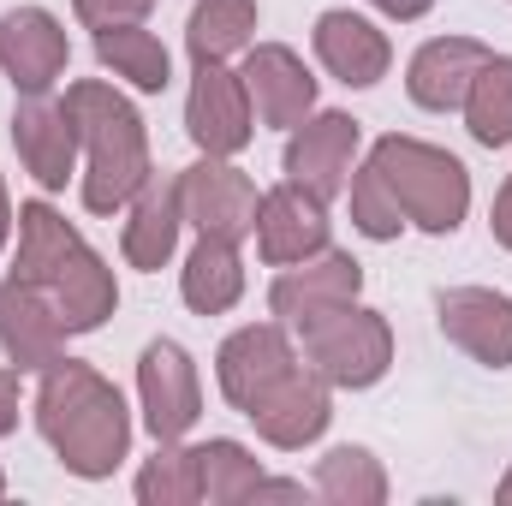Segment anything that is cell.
I'll return each mask as SVG.
<instances>
[{
  "instance_id": "obj_35",
  "label": "cell",
  "mask_w": 512,
  "mask_h": 506,
  "mask_svg": "<svg viewBox=\"0 0 512 506\" xmlns=\"http://www.w3.org/2000/svg\"><path fill=\"white\" fill-rule=\"evenodd\" d=\"M6 239H12V203H6V185H0V251H6Z\"/></svg>"
},
{
  "instance_id": "obj_31",
  "label": "cell",
  "mask_w": 512,
  "mask_h": 506,
  "mask_svg": "<svg viewBox=\"0 0 512 506\" xmlns=\"http://www.w3.org/2000/svg\"><path fill=\"white\" fill-rule=\"evenodd\" d=\"M18 376H24V370H0V435H12V429H18V399H24Z\"/></svg>"
},
{
  "instance_id": "obj_4",
  "label": "cell",
  "mask_w": 512,
  "mask_h": 506,
  "mask_svg": "<svg viewBox=\"0 0 512 506\" xmlns=\"http://www.w3.org/2000/svg\"><path fill=\"white\" fill-rule=\"evenodd\" d=\"M370 167L382 173L387 197L399 203L405 227L435 233V239L459 233V221L471 209V173H465L459 155H447V149H435L423 137L387 131V137H376V149H370Z\"/></svg>"
},
{
  "instance_id": "obj_10",
  "label": "cell",
  "mask_w": 512,
  "mask_h": 506,
  "mask_svg": "<svg viewBox=\"0 0 512 506\" xmlns=\"http://www.w3.org/2000/svg\"><path fill=\"white\" fill-rule=\"evenodd\" d=\"M358 143H364V126L352 114H310L304 126H292L286 137V179L304 185L310 197L334 203L352 179V161H358Z\"/></svg>"
},
{
  "instance_id": "obj_5",
  "label": "cell",
  "mask_w": 512,
  "mask_h": 506,
  "mask_svg": "<svg viewBox=\"0 0 512 506\" xmlns=\"http://www.w3.org/2000/svg\"><path fill=\"white\" fill-rule=\"evenodd\" d=\"M292 334H298L304 364L328 387H352L358 393V387H376L393 370V328H387L382 310H364L358 298L292 322Z\"/></svg>"
},
{
  "instance_id": "obj_37",
  "label": "cell",
  "mask_w": 512,
  "mask_h": 506,
  "mask_svg": "<svg viewBox=\"0 0 512 506\" xmlns=\"http://www.w3.org/2000/svg\"><path fill=\"white\" fill-rule=\"evenodd\" d=\"M0 501H6V477H0Z\"/></svg>"
},
{
  "instance_id": "obj_12",
  "label": "cell",
  "mask_w": 512,
  "mask_h": 506,
  "mask_svg": "<svg viewBox=\"0 0 512 506\" xmlns=\"http://www.w3.org/2000/svg\"><path fill=\"white\" fill-rule=\"evenodd\" d=\"M441 334L483 370H512V298L495 286H447L435 298Z\"/></svg>"
},
{
  "instance_id": "obj_27",
  "label": "cell",
  "mask_w": 512,
  "mask_h": 506,
  "mask_svg": "<svg viewBox=\"0 0 512 506\" xmlns=\"http://www.w3.org/2000/svg\"><path fill=\"white\" fill-rule=\"evenodd\" d=\"M191 453H197V489H203V501L209 506H239V501H251L256 495L262 465L251 459V447L215 435V441H203V447H191Z\"/></svg>"
},
{
  "instance_id": "obj_17",
  "label": "cell",
  "mask_w": 512,
  "mask_h": 506,
  "mask_svg": "<svg viewBox=\"0 0 512 506\" xmlns=\"http://www.w3.org/2000/svg\"><path fill=\"white\" fill-rule=\"evenodd\" d=\"M292 364H298V352H292L280 322H251V328L227 334L221 352H215V376H221V393H227L233 411H251Z\"/></svg>"
},
{
  "instance_id": "obj_21",
  "label": "cell",
  "mask_w": 512,
  "mask_h": 506,
  "mask_svg": "<svg viewBox=\"0 0 512 506\" xmlns=\"http://www.w3.org/2000/svg\"><path fill=\"white\" fill-rule=\"evenodd\" d=\"M179 227H185V203H179V179H155L131 197V215H126V262L155 274L167 268L173 251H179Z\"/></svg>"
},
{
  "instance_id": "obj_1",
  "label": "cell",
  "mask_w": 512,
  "mask_h": 506,
  "mask_svg": "<svg viewBox=\"0 0 512 506\" xmlns=\"http://www.w3.org/2000/svg\"><path fill=\"white\" fill-rule=\"evenodd\" d=\"M36 429L54 447V459L72 477H84V483L114 477L131 459V411H126V399H120V387L102 370L78 364V358H60V364L42 370Z\"/></svg>"
},
{
  "instance_id": "obj_22",
  "label": "cell",
  "mask_w": 512,
  "mask_h": 506,
  "mask_svg": "<svg viewBox=\"0 0 512 506\" xmlns=\"http://www.w3.org/2000/svg\"><path fill=\"white\" fill-rule=\"evenodd\" d=\"M179 292L197 316H221L245 298V262H239V245L227 239H197V251L185 256L179 268Z\"/></svg>"
},
{
  "instance_id": "obj_13",
  "label": "cell",
  "mask_w": 512,
  "mask_h": 506,
  "mask_svg": "<svg viewBox=\"0 0 512 506\" xmlns=\"http://www.w3.org/2000/svg\"><path fill=\"white\" fill-rule=\"evenodd\" d=\"M358 292H364V262L352 251H334V245H328V251L280 268V280L268 286V310H274L280 328H292V322H304V316H316V310L352 304Z\"/></svg>"
},
{
  "instance_id": "obj_11",
  "label": "cell",
  "mask_w": 512,
  "mask_h": 506,
  "mask_svg": "<svg viewBox=\"0 0 512 506\" xmlns=\"http://www.w3.org/2000/svg\"><path fill=\"white\" fill-rule=\"evenodd\" d=\"M66 60H72V42L48 6H12L0 18V72L12 78L18 96H48Z\"/></svg>"
},
{
  "instance_id": "obj_7",
  "label": "cell",
  "mask_w": 512,
  "mask_h": 506,
  "mask_svg": "<svg viewBox=\"0 0 512 506\" xmlns=\"http://www.w3.org/2000/svg\"><path fill=\"white\" fill-rule=\"evenodd\" d=\"M137 399L155 441H185L203 417V381L179 340H149L137 358Z\"/></svg>"
},
{
  "instance_id": "obj_29",
  "label": "cell",
  "mask_w": 512,
  "mask_h": 506,
  "mask_svg": "<svg viewBox=\"0 0 512 506\" xmlns=\"http://www.w3.org/2000/svg\"><path fill=\"white\" fill-rule=\"evenodd\" d=\"M346 197H352V227L364 233V239H399V227H405V215H399V203L387 197V185H382V173L364 161L352 179H346Z\"/></svg>"
},
{
  "instance_id": "obj_19",
  "label": "cell",
  "mask_w": 512,
  "mask_h": 506,
  "mask_svg": "<svg viewBox=\"0 0 512 506\" xmlns=\"http://www.w3.org/2000/svg\"><path fill=\"white\" fill-rule=\"evenodd\" d=\"M489 54L495 48H483L477 36H435V42H423L411 54V66H405L411 102L429 108V114H459L465 108V90H471V78L483 72Z\"/></svg>"
},
{
  "instance_id": "obj_25",
  "label": "cell",
  "mask_w": 512,
  "mask_h": 506,
  "mask_svg": "<svg viewBox=\"0 0 512 506\" xmlns=\"http://www.w3.org/2000/svg\"><path fill=\"white\" fill-rule=\"evenodd\" d=\"M465 126L483 149H507L512 143V54H489L483 72L465 90Z\"/></svg>"
},
{
  "instance_id": "obj_16",
  "label": "cell",
  "mask_w": 512,
  "mask_h": 506,
  "mask_svg": "<svg viewBox=\"0 0 512 506\" xmlns=\"http://www.w3.org/2000/svg\"><path fill=\"white\" fill-rule=\"evenodd\" d=\"M0 352L12 358V370H48L66 358V322L54 298L12 274L0 280Z\"/></svg>"
},
{
  "instance_id": "obj_3",
  "label": "cell",
  "mask_w": 512,
  "mask_h": 506,
  "mask_svg": "<svg viewBox=\"0 0 512 506\" xmlns=\"http://www.w3.org/2000/svg\"><path fill=\"white\" fill-rule=\"evenodd\" d=\"M66 108L78 120V143L90 149V173H84V209L90 215H120L131 197L149 185V131L137 120L126 96L102 78H78L66 90Z\"/></svg>"
},
{
  "instance_id": "obj_9",
  "label": "cell",
  "mask_w": 512,
  "mask_h": 506,
  "mask_svg": "<svg viewBox=\"0 0 512 506\" xmlns=\"http://www.w3.org/2000/svg\"><path fill=\"white\" fill-rule=\"evenodd\" d=\"M245 417L256 423V435H262L268 447L298 453V447H310V441L328 435V423H334V387L316 376L310 364H292Z\"/></svg>"
},
{
  "instance_id": "obj_26",
  "label": "cell",
  "mask_w": 512,
  "mask_h": 506,
  "mask_svg": "<svg viewBox=\"0 0 512 506\" xmlns=\"http://www.w3.org/2000/svg\"><path fill=\"white\" fill-rule=\"evenodd\" d=\"M316 495L328 506H382L387 501V471L370 447H334L316 465Z\"/></svg>"
},
{
  "instance_id": "obj_14",
  "label": "cell",
  "mask_w": 512,
  "mask_h": 506,
  "mask_svg": "<svg viewBox=\"0 0 512 506\" xmlns=\"http://www.w3.org/2000/svg\"><path fill=\"white\" fill-rule=\"evenodd\" d=\"M245 96H251V114L274 131H292L316 114V78L304 72V60L286 48V42H256L245 48Z\"/></svg>"
},
{
  "instance_id": "obj_30",
  "label": "cell",
  "mask_w": 512,
  "mask_h": 506,
  "mask_svg": "<svg viewBox=\"0 0 512 506\" xmlns=\"http://www.w3.org/2000/svg\"><path fill=\"white\" fill-rule=\"evenodd\" d=\"M149 6H155V0H72L78 24H90V30H114V24H143V18H149Z\"/></svg>"
},
{
  "instance_id": "obj_24",
  "label": "cell",
  "mask_w": 512,
  "mask_h": 506,
  "mask_svg": "<svg viewBox=\"0 0 512 506\" xmlns=\"http://www.w3.org/2000/svg\"><path fill=\"white\" fill-rule=\"evenodd\" d=\"M256 36V0H197L185 18L191 60H233Z\"/></svg>"
},
{
  "instance_id": "obj_18",
  "label": "cell",
  "mask_w": 512,
  "mask_h": 506,
  "mask_svg": "<svg viewBox=\"0 0 512 506\" xmlns=\"http://www.w3.org/2000/svg\"><path fill=\"white\" fill-rule=\"evenodd\" d=\"M12 143H18L24 173H30L42 191H66L72 161H78V120H72L66 102L24 96L18 114H12Z\"/></svg>"
},
{
  "instance_id": "obj_8",
  "label": "cell",
  "mask_w": 512,
  "mask_h": 506,
  "mask_svg": "<svg viewBox=\"0 0 512 506\" xmlns=\"http://www.w3.org/2000/svg\"><path fill=\"white\" fill-rule=\"evenodd\" d=\"M185 131L203 155H239L256 131L245 78L227 72V60H191V96H185Z\"/></svg>"
},
{
  "instance_id": "obj_20",
  "label": "cell",
  "mask_w": 512,
  "mask_h": 506,
  "mask_svg": "<svg viewBox=\"0 0 512 506\" xmlns=\"http://www.w3.org/2000/svg\"><path fill=\"white\" fill-rule=\"evenodd\" d=\"M316 60L346 90H370V84H382L387 66H393V42H387V30H376L364 12L334 6V12L316 18Z\"/></svg>"
},
{
  "instance_id": "obj_6",
  "label": "cell",
  "mask_w": 512,
  "mask_h": 506,
  "mask_svg": "<svg viewBox=\"0 0 512 506\" xmlns=\"http://www.w3.org/2000/svg\"><path fill=\"white\" fill-rule=\"evenodd\" d=\"M179 203H185V227H197V239H251L256 233V185L251 173H239L227 155H203L197 167L179 173Z\"/></svg>"
},
{
  "instance_id": "obj_28",
  "label": "cell",
  "mask_w": 512,
  "mask_h": 506,
  "mask_svg": "<svg viewBox=\"0 0 512 506\" xmlns=\"http://www.w3.org/2000/svg\"><path fill=\"white\" fill-rule=\"evenodd\" d=\"M137 501L143 506H191L203 501L197 489V453L179 441H155V459L137 471Z\"/></svg>"
},
{
  "instance_id": "obj_36",
  "label": "cell",
  "mask_w": 512,
  "mask_h": 506,
  "mask_svg": "<svg viewBox=\"0 0 512 506\" xmlns=\"http://www.w3.org/2000/svg\"><path fill=\"white\" fill-rule=\"evenodd\" d=\"M495 501H501V506H512V471H507V483L495 489Z\"/></svg>"
},
{
  "instance_id": "obj_2",
  "label": "cell",
  "mask_w": 512,
  "mask_h": 506,
  "mask_svg": "<svg viewBox=\"0 0 512 506\" xmlns=\"http://www.w3.org/2000/svg\"><path fill=\"white\" fill-rule=\"evenodd\" d=\"M12 280H30L54 298L66 334H96L114 310H120V286L114 268L84 245V233L42 197H30L18 209V262Z\"/></svg>"
},
{
  "instance_id": "obj_15",
  "label": "cell",
  "mask_w": 512,
  "mask_h": 506,
  "mask_svg": "<svg viewBox=\"0 0 512 506\" xmlns=\"http://www.w3.org/2000/svg\"><path fill=\"white\" fill-rule=\"evenodd\" d=\"M256 251L268 268H292L304 256L328 251V203L310 197L304 185H274L256 203Z\"/></svg>"
},
{
  "instance_id": "obj_34",
  "label": "cell",
  "mask_w": 512,
  "mask_h": 506,
  "mask_svg": "<svg viewBox=\"0 0 512 506\" xmlns=\"http://www.w3.org/2000/svg\"><path fill=\"white\" fill-rule=\"evenodd\" d=\"M251 501H304V483H268V477H262Z\"/></svg>"
},
{
  "instance_id": "obj_23",
  "label": "cell",
  "mask_w": 512,
  "mask_h": 506,
  "mask_svg": "<svg viewBox=\"0 0 512 506\" xmlns=\"http://www.w3.org/2000/svg\"><path fill=\"white\" fill-rule=\"evenodd\" d=\"M96 60H102L114 78H126L131 90H143V96H161V90L173 84V60H167L161 36H149V30H137V24L96 30Z\"/></svg>"
},
{
  "instance_id": "obj_33",
  "label": "cell",
  "mask_w": 512,
  "mask_h": 506,
  "mask_svg": "<svg viewBox=\"0 0 512 506\" xmlns=\"http://www.w3.org/2000/svg\"><path fill=\"white\" fill-rule=\"evenodd\" d=\"M370 6H382L387 18H399V24H411V18H423L435 0H370Z\"/></svg>"
},
{
  "instance_id": "obj_32",
  "label": "cell",
  "mask_w": 512,
  "mask_h": 506,
  "mask_svg": "<svg viewBox=\"0 0 512 506\" xmlns=\"http://www.w3.org/2000/svg\"><path fill=\"white\" fill-rule=\"evenodd\" d=\"M489 233H495L501 251H512V173H507V185H501V197H495V209H489Z\"/></svg>"
}]
</instances>
